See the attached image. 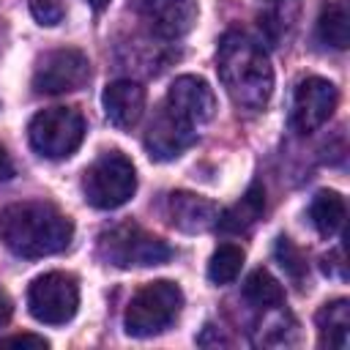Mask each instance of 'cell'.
<instances>
[{
	"instance_id": "obj_27",
	"label": "cell",
	"mask_w": 350,
	"mask_h": 350,
	"mask_svg": "<svg viewBox=\"0 0 350 350\" xmlns=\"http://www.w3.org/2000/svg\"><path fill=\"white\" fill-rule=\"evenodd\" d=\"M88 3H90L96 11H101V8H107V5H109V0H88Z\"/></svg>"
},
{
	"instance_id": "obj_14",
	"label": "cell",
	"mask_w": 350,
	"mask_h": 350,
	"mask_svg": "<svg viewBox=\"0 0 350 350\" xmlns=\"http://www.w3.org/2000/svg\"><path fill=\"white\" fill-rule=\"evenodd\" d=\"M167 208H170V221L180 232H205V230L216 227L219 208H216V202H211L202 194L172 191L167 200Z\"/></svg>"
},
{
	"instance_id": "obj_7",
	"label": "cell",
	"mask_w": 350,
	"mask_h": 350,
	"mask_svg": "<svg viewBox=\"0 0 350 350\" xmlns=\"http://www.w3.org/2000/svg\"><path fill=\"white\" fill-rule=\"evenodd\" d=\"M79 306V284L71 273L49 271L30 282L27 287V309L38 323L63 325L77 314Z\"/></svg>"
},
{
	"instance_id": "obj_18",
	"label": "cell",
	"mask_w": 350,
	"mask_h": 350,
	"mask_svg": "<svg viewBox=\"0 0 350 350\" xmlns=\"http://www.w3.org/2000/svg\"><path fill=\"white\" fill-rule=\"evenodd\" d=\"M317 331H320V342L336 350L347 347L350 339V304L347 298H336L320 306L317 312Z\"/></svg>"
},
{
	"instance_id": "obj_10",
	"label": "cell",
	"mask_w": 350,
	"mask_h": 350,
	"mask_svg": "<svg viewBox=\"0 0 350 350\" xmlns=\"http://www.w3.org/2000/svg\"><path fill=\"white\" fill-rule=\"evenodd\" d=\"M194 142H197L194 126L186 118H180L178 112H172L167 104H161L156 109L153 120L148 123V131H145L148 156L156 159V161H172L186 148H191Z\"/></svg>"
},
{
	"instance_id": "obj_4",
	"label": "cell",
	"mask_w": 350,
	"mask_h": 350,
	"mask_svg": "<svg viewBox=\"0 0 350 350\" xmlns=\"http://www.w3.org/2000/svg\"><path fill=\"white\" fill-rule=\"evenodd\" d=\"M137 191V170L120 150L101 153L82 175L85 202L98 211H115L126 205Z\"/></svg>"
},
{
	"instance_id": "obj_9",
	"label": "cell",
	"mask_w": 350,
	"mask_h": 350,
	"mask_svg": "<svg viewBox=\"0 0 350 350\" xmlns=\"http://www.w3.org/2000/svg\"><path fill=\"white\" fill-rule=\"evenodd\" d=\"M336 104H339V93H336L334 82H328L323 77H306L295 85L290 123L298 134H312L328 123Z\"/></svg>"
},
{
	"instance_id": "obj_6",
	"label": "cell",
	"mask_w": 350,
	"mask_h": 350,
	"mask_svg": "<svg viewBox=\"0 0 350 350\" xmlns=\"http://www.w3.org/2000/svg\"><path fill=\"white\" fill-rule=\"evenodd\" d=\"M98 252L118 268H148L161 265L172 257V249L161 238L145 232L137 224H118L104 230L98 238Z\"/></svg>"
},
{
	"instance_id": "obj_25",
	"label": "cell",
	"mask_w": 350,
	"mask_h": 350,
	"mask_svg": "<svg viewBox=\"0 0 350 350\" xmlns=\"http://www.w3.org/2000/svg\"><path fill=\"white\" fill-rule=\"evenodd\" d=\"M16 175V167H14V161H11V156H8V150L0 145V183H5V180H11Z\"/></svg>"
},
{
	"instance_id": "obj_23",
	"label": "cell",
	"mask_w": 350,
	"mask_h": 350,
	"mask_svg": "<svg viewBox=\"0 0 350 350\" xmlns=\"http://www.w3.org/2000/svg\"><path fill=\"white\" fill-rule=\"evenodd\" d=\"M27 5H30V14L36 16L38 25L52 27V25H57V22L63 19V5H60V0H27Z\"/></svg>"
},
{
	"instance_id": "obj_20",
	"label": "cell",
	"mask_w": 350,
	"mask_h": 350,
	"mask_svg": "<svg viewBox=\"0 0 350 350\" xmlns=\"http://www.w3.org/2000/svg\"><path fill=\"white\" fill-rule=\"evenodd\" d=\"M243 298L260 309H276L284 304V290L265 268H257L243 282Z\"/></svg>"
},
{
	"instance_id": "obj_24",
	"label": "cell",
	"mask_w": 350,
	"mask_h": 350,
	"mask_svg": "<svg viewBox=\"0 0 350 350\" xmlns=\"http://www.w3.org/2000/svg\"><path fill=\"white\" fill-rule=\"evenodd\" d=\"M0 347H36V350H44L49 347V342L38 334H14V336H5L0 339Z\"/></svg>"
},
{
	"instance_id": "obj_1",
	"label": "cell",
	"mask_w": 350,
	"mask_h": 350,
	"mask_svg": "<svg viewBox=\"0 0 350 350\" xmlns=\"http://www.w3.org/2000/svg\"><path fill=\"white\" fill-rule=\"evenodd\" d=\"M219 82L241 109H262L273 93V66L265 46L243 30H227L216 52Z\"/></svg>"
},
{
	"instance_id": "obj_11",
	"label": "cell",
	"mask_w": 350,
	"mask_h": 350,
	"mask_svg": "<svg viewBox=\"0 0 350 350\" xmlns=\"http://www.w3.org/2000/svg\"><path fill=\"white\" fill-rule=\"evenodd\" d=\"M164 104L172 112H178L180 118H186L191 126L208 123L216 112V96H213L211 85L202 77H194V74L175 77L172 85L167 88Z\"/></svg>"
},
{
	"instance_id": "obj_19",
	"label": "cell",
	"mask_w": 350,
	"mask_h": 350,
	"mask_svg": "<svg viewBox=\"0 0 350 350\" xmlns=\"http://www.w3.org/2000/svg\"><path fill=\"white\" fill-rule=\"evenodd\" d=\"M317 33L323 44L334 49H347L350 46V8L345 0H331L323 5L317 16Z\"/></svg>"
},
{
	"instance_id": "obj_8",
	"label": "cell",
	"mask_w": 350,
	"mask_h": 350,
	"mask_svg": "<svg viewBox=\"0 0 350 350\" xmlns=\"http://www.w3.org/2000/svg\"><path fill=\"white\" fill-rule=\"evenodd\" d=\"M90 79V60L79 49H52L46 52L36 71H33V90L57 96V93H71L79 90Z\"/></svg>"
},
{
	"instance_id": "obj_12",
	"label": "cell",
	"mask_w": 350,
	"mask_h": 350,
	"mask_svg": "<svg viewBox=\"0 0 350 350\" xmlns=\"http://www.w3.org/2000/svg\"><path fill=\"white\" fill-rule=\"evenodd\" d=\"M142 16L150 30L161 38H180L197 22V3L194 0H145Z\"/></svg>"
},
{
	"instance_id": "obj_22",
	"label": "cell",
	"mask_w": 350,
	"mask_h": 350,
	"mask_svg": "<svg viewBox=\"0 0 350 350\" xmlns=\"http://www.w3.org/2000/svg\"><path fill=\"white\" fill-rule=\"evenodd\" d=\"M273 254H276V260H279V265L293 276V279H301L304 273H306V260H304V254L298 252V246L290 241V238H276V249H273Z\"/></svg>"
},
{
	"instance_id": "obj_13",
	"label": "cell",
	"mask_w": 350,
	"mask_h": 350,
	"mask_svg": "<svg viewBox=\"0 0 350 350\" xmlns=\"http://www.w3.org/2000/svg\"><path fill=\"white\" fill-rule=\"evenodd\" d=\"M104 115L115 129H131L145 112V88L134 79H115L101 93Z\"/></svg>"
},
{
	"instance_id": "obj_15",
	"label": "cell",
	"mask_w": 350,
	"mask_h": 350,
	"mask_svg": "<svg viewBox=\"0 0 350 350\" xmlns=\"http://www.w3.org/2000/svg\"><path fill=\"white\" fill-rule=\"evenodd\" d=\"M262 211H265V189H262V183L254 180L238 202H232L230 208L219 211L216 227H219L221 232L241 235V232H246V230L262 216Z\"/></svg>"
},
{
	"instance_id": "obj_3",
	"label": "cell",
	"mask_w": 350,
	"mask_h": 350,
	"mask_svg": "<svg viewBox=\"0 0 350 350\" xmlns=\"http://www.w3.org/2000/svg\"><path fill=\"white\" fill-rule=\"evenodd\" d=\"M180 306H183V293L175 282L170 279L150 282L142 290H137V295L126 306V314H123L126 334L137 339L156 336L175 323V317L180 314Z\"/></svg>"
},
{
	"instance_id": "obj_21",
	"label": "cell",
	"mask_w": 350,
	"mask_h": 350,
	"mask_svg": "<svg viewBox=\"0 0 350 350\" xmlns=\"http://www.w3.org/2000/svg\"><path fill=\"white\" fill-rule=\"evenodd\" d=\"M243 260H246V254H243L241 246H235V243H221V246L211 254V260H208V279H211L213 284H232V282L238 279L241 268H243Z\"/></svg>"
},
{
	"instance_id": "obj_16",
	"label": "cell",
	"mask_w": 350,
	"mask_h": 350,
	"mask_svg": "<svg viewBox=\"0 0 350 350\" xmlns=\"http://www.w3.org/2000/svg\"><path fill=\"white\" fill-rule=\"evenodd\" d=\"M262 14H260V27L271 44H282L290 38L298 14H301V0H260Z\"/></svg>"
},
{
	"instance_id": "obj_26",
	"label": "cell",
	"mask_w": 350,
	"mask_h": 350,
	"mask_svg": "<svg viewBox=\"0 0 350 350\" xmlns=\"http://www.w3.org/2000/svg\"><path fill=\"white\" fill-rule=\"evenodd\" d=\"M11 312H14V304H11V295L0 287V328L11 320Z\"/></svg>"
},
{
	"instance_id": "obj_2",
	"label": "cell",
	"mask_w": 350,
	"mask_h": 350,
	"mask_svg": "<svg viewBox=\"0 0 350 350\" xmlns=\"http://www.w3.org/2000/svg\"><path fill=\"white\" fill-rule=\"evenodd\" d=\"M74 238L71 219L52 202L27 200L3 208L0 241L3 246L25 260H38L63 252Z\"/></svg>"
},
{
	"instance_id": "obj_5",
	"label": "cell",
	"mask_w": 350,
	"mask_h": 350,
	"mask_svg": "<svg viewBox=\"0 0 350 350\" xmlns=\"http://www.w3.org/2000/svg\"><path fill=\"white\" fill-rule=\"evenodd\" d=\"M27 139L44 159H68L85 139V120L74 107H49L33 115Z\"/></svg>"
},
{
	"instance_id": "obj_17",
	"label": "cell",
	"mask_w": 350,
	"mask_h": 350,
	"mask_svg": "<svg viewBox=\"0 0 350 350\" xmlns=\"http://www.w3.org/2000/svg\"><path fill=\"white\" fill-rule=\"evenodd\" d=\"M345 197L334 189H320L309 202V221L323 238H334L345 224Z\"/></svg>"
}]
</instances>
